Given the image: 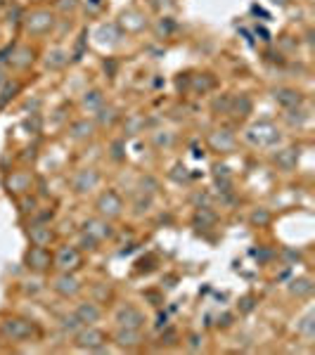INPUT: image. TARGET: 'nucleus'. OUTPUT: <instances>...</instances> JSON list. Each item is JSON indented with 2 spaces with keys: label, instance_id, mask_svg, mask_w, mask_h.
<instances>
[{
  "label": "nucleus",
  "instance_id": "36",
  "mask_svg": "<svg viewBox=\"0 0 315 355\" xmlns=\"http://www.w3.org/2000/svg\"><path fill=\"white\" fill-rule=\"evenodd\" d=\"M311 123V114H308V102L301 107H294V110H282V116H280V125L287 130H303Z\"/></svg>",
  "mask_w": 315,
  "mask_h": 355
},
{
  "label": "nucleus",
  "instance_id": "1",
  "mask_svg": "<svg viewBox=\"0 0 315 355\" xmlns=\"http://www.w3.org/2000/svg\"><path fill=\"white\" fill-rule=\"evenodd\" d=\"M62 17L55 12L53 5H28L22 12L19 31L26 41H43V38H53L60 31Z\"/></svg>",
  "mask_w": 315,
  "mask_h": 355
},
{
  "label": "nucleus",
  "instance_id": "6",
  "mask_svg": "<svg viewBox=\"0 0 315 355\" xmlns=\"http://www.w3.org/2000/svg\"><path fill=\"white\" fill-rule=\"evenodd\" d=\"M67 185H69V192L76 199H90L100 187H105V173H102L100 166L83 164L69 173Z\"/></svg>",
  "mask_w": 315,
  "mask_h": 355
},
{
  "label": "nucleus",
  "instance_id": "27",
  "mask_svg": "<svg viewBox=\"0 0 315 355\" xmlns=\"http://www.w3.org/2000/svg\"><path fill=\"white\" fill-rule=\"evenodd\" d=\"M124 110L119 105H114V102L110 100L107 102L102 110H97L93 114V121L97 125V130L100 133H110V130H117L119 128V123H121V119H124Z\"/></svg>",
  "mask_w": 315,
  "mask_h": 355
},
{
  "label": "nucleus",
  "instance_id": "47",
  "mask_svg": "<svg viewBox=\"0 0 315 355\" xmlns=\"http://www.w3.org/2000/svg\"><path fill=\"white\" fill-rule=\"evenodd\" d=\"M256 308H259V296H256V294L239 296V301H237V313L239 315H251Z\"/></svg>",
  "mask_w": 315,
  "mask_h": 355
},
{
  "label": "nucleus",
  "instance_id": "8",
  "mask_svg": "<svg viewBox=\"0 0 315 355\" xmlns=\"http://www.w3.org/2000/svg\"><path fill=\"white\" fill-rule=\"evenodd\" d=\"M0 185H3L5 194L17 202V199L24 197V194H31L38 190V173L28 164L12 166V168H8L3 173V178H0Z\"/></svg>",
  "mask_w": 315,
  "mask_h": 355
},
{
  "label": "nucleus",
  "instance_id": "43",
  "mask_svg": "<svg viewBox=\"0 0 315 355\" xmlns=\"http://www.w3.org/2000/svg\"><path fill=\"white\" fill-rule=\"evenodd\" d=\"M57 327L62 329V334L71 336L74 331H76L78 327H81V322H78L76 315H74L71 311H67L65 315H60V320H57Z\"/></svg>",
  "mask_w": 315,
  "mask_h": 355
},
{
  "label": "nucleus",
  "instance_id": "15",
  "mask_svg": "<svg viewBox=\"0 0 315 355\" xmlns=\"http://www.w3.org/2000/svg\"><path fill=\"white\" fill-rule=\"evenodd\" d=\"M22 268L33 277H48L53 272V246L26 244L22 254Z\"/></svg>",
  "mask_w": 315,
  "mask_h": 355
},
{
  "label": "nucleus",
  "instance_id": "21",
  "mask_svg": "<svg viewBox=\"0 0 315 355\" xmlns=\"http://www.w3.org/2000/svg\"><path fill=\"white\" fill-rule=\"evenodd\" d=\"M71 313L76 315V320L81 324H102L107 318V308L102 303L93 301L90 296H85V299L81 296V299L74 301Z\"/></svg>",
  "mask_w": 315,
  "mask_h": 355
},
{
  "label": "nucleus",
  "instance_id": "39",
  "mask_svg": "<svg viewBox=\"0 0 315 355\" xmlns=\"http://www.w3.org/2000/svg\"><path fill=\"white\" fill-rule=\"evenodd\" d=\"M133 190H140L145 194H152V197H159V194H162V178L154 175V173H140L135 180Z\"/></svg>",
  "mask_w": 315,
  "mask_h": 355
},
{
  "label": "nucleus",
  "instance_id": "42",
  "mask_svg": "<svg viewBox=\"0 0 315 355\" xmlns=\"http://www.w3.org/2000/svg\"><path fill=\"white\" fill-rule=\"evenodd\" d=\"M180 343H182V348H185V351L202 353L204 346H206V334H204V331H187V334L180 339Z\"/></svg>",
  "mask_w": 315,
  "mask_h": 355
},
{
  "label": "nucleus",
  "instance_id": "26",
  "mask_svg": "<svg viewBox=\"0 0 315 355\" xmlns=\"http://www.w3.org/2000/svg\"><path fill=\"white\" fill-rule=\"evenodd\" d=\"M147 142H150V147L157 154H164V152H173L178 147L180 135L173 128H164L162 125V128L147 130Z\"/></svg>",
  "mask_w": 315,
  "mask_h": 355
},
{
  "label": "nucleus",
  "instance_id": "48",
  "mask_svg": "<svg viewBox=\"0 0 315 355\" xmlns=\"http://www.w3.org/2000/svg\"><path fill=\"white\" fill-rule=\"evenodd\" d=\"M232 324H235V313H230V311H225L216 318V329H230Z\"/></svg>",
  "mask_w": 315,
  "mask_h": 355
},
{
  "label": "nucleus",
  "instance_id": "45",
  "mask_svg": "<svg viewBox=\"0 0 315 355\" xmlns=\"http://www.w3.org/2000/svg\"><path fill=\"white\" fill-rule=\"evenodd\" d=\"M110 150L112 152H107V157H110L114 164H124L126 162V140H124V137H117V140H112L110 142Z\"/></svg>",
  "mask_w": 315,
  "mask_h": 355
},
{
  "label": "nucleus",
  "instance_id": "52",
  "mask_svg": "<svg viewBox=\"0 0 315 355\" xmlns=\"http://www.w3.org/2000/svg\"><path fill=\"white\" fill-rule=\"evenodd\" d=\"M301 3H303V5H313L315 0H301Z\"/></svg>",
  "mask_w": 315,
  "mask_h": 355
},
{
  "label": "nucleus",
  "instance_id": "32",
  "mask_svg": "<svg viewBox=\"0 0 315 355\" xmlns=\"http://www.w3.org/2000/svg\"><path fill=\"white\" fill-rule=\"evenodd\" d=\"M85 291H88L90 299L102 303L105 308H112L114 301H117V289H114L110 279H93V282L85 284Z\"/></svg>",
  "mask_w": 315,
  "mask_h": 355
},
{
  "label": "nucleus",
  "instance_id": "34",
  "mask_svg": "<svg viewBox=\"0 0 315 355\" xmlns=\"http://www.w3.org/2000/svg\"><path fill=\"white\" fill-rule=\"evenodd\" d=\"M211 178H214V187L219 194L235 190V173L223 159H216V162L211 164Z\"/></svg>",
  "mask_w": 315,
  "mask_h": 355
},
{
  "label": "nucleus",
  "instance_id": "29",
  "mask_svg": "<svg viewBox=\"0 0 315 355\" xmlns=\"http://www.w3.org/2000/svg\"><path fill=\"white\" fill-rule=\"evenodd\" d=\"M284 291H287V296L294 301H311L315 294V282L311 275H296V277H291L289 282L284 284Z\"/></svg>",
  "mask_w": 315,
  "mask_h": 355
},
{
  "label": "nucleus",
  "instance_id": "20",
  "mask_svg": "<svg viewBox=\"0 0 315 355\" xmlns=\"http://www.w3.org/2000/svg\"><path fill=\"white\" fill-rule=\"evenodd\" d=\"M24 237H26V244H36V246H55L60 242L57 227L53 223H43V220L24 223Z\"/></svg>",
  "mask_w": 315,
  "mask_h": 355
},
{
  "label": "nucleus",
  "instance_id": "22",
  "mask_svg": "<svg viewBox=\"0 0 315 355\" xmlns=\"http://www.w3.org/2000/svg\"><path fill=\"white\" fill-rule=\"evenodd\" d=\"M271 100L280 107V112H282V110H294V107L306 105L308 97L301 88H296V85L282 83V85H275V88H271Z\"/></svg>",
  "mask_w": 315,
  "mask_h": 355
},
{
  "label": "nucleus",
  "instance_id": "13",
  "mask_svg": "<svg viewBox=\"0 0 315 355\" xmlns=\"http://www.w3.org/2000/svg\"><path fill=\"white\" fill-rule=\"evenodd\" d=\"M112 322H114V327L147 329V324H150V315H147L145 308L135 301H114Z\"/></svg>",
  "mask_w": 315,
  "mask_h": 355
},
{
  "label": "nucleus",
  "instance_id": "4",
  "mask_svg": "<svg viewBox=\"0 0 315 355\" xmlns=\"http://www.w3.org/2000/svg\"><path fill=\"white\" fill-rule=\"evenodd\" d=\"M38 60H41V50L33 45V41H12L0 50V64L12 76H24L38 64Z\"/></svg>",
  "mask_w": 315,
  "mask_h": 355
},
{
  "label": "nucleus",
  "instance_id": "31",
  "mask_svg": "<svg viewBox=\"0 0 315 355\" xmlns=\"http://www.w3.org/2000/svg\"><path fill=\"white\" fill-rule=\"evenodd\" d=\"M93 38H95L97 45L110 48V50L126 41V36L121 33V28L117 26V21H102V24L93 31Z\"/></svg>",
  "mask_w": 315,
  "mask_h": 355
},
{
  "label": "nucleus",
  "instance_id": "11",
  "mask_svg": "<svg viewBox=\"0 0 315 355\" xmlns=\"http://www.w3.org/2000/svg\"><path fill=\"white\" fill-rule=\"evenodd\" d=\"M76 232L85 234V237H88L95 246H100V249H105L107 244H114V242H117V237H119L117 223L102 218V216H97V214L85 216V218L78 223Z\"/></svg>",
  "mask_w": 315,
  "mask_h": 355
},
{
  "label": "nucleus",
  "instance_id": "16",
  "mask_svg": "<svg viewBox=\"0 0 315 355\" xmlns=\"http://www.w3.org/2000/svg\"><path fill=\"white\" fill-rule=\"evenodd\" d=\"M62 130H65L67 140L76 147L93 145V142L97 140V135H100L93 116H85V114H81V116H71V121H69Z\"/></svg>",
  "mask_w": 315,
  "mask_h": 355
},
{
  "label": "nucleus",
  "instance_id": "5",
  "mask_svg": "<svg viewBox=\"0 0 315 355\" xmlns=\"http://www.w3.org/2000/svg\"><path fill=\"white\" fill-rule=\"evenodd\" d=\"M239 145H242V142H239L237 125H232L228 121L211 125L204 133V150L214 154L216 159L232 157L235 152H239Z\"/></svg>",
  "mask_w": 315,
  "mask_h": 355
},
{
  "label": "nucleus",
  "instance_id": "49",
  "mask_svg": "<svg viewBox=\"0 0 315 355\" xmlns=\"http://www.w3.org/2000/svg\"><path fill=\"white\" fill-rule=\"evenodd\" d=\"M268 3H271L273 8H280V10H287V8H291V0H268Z\"/></svg>",
  "mask_w": 315,
  "mask_h": 355
},
{
  "label": "nucleus",
  "instance_id": "41",
  "mask_svg": "<svg viewBox=\"0 0 315 355\" xmlns=\"http://www.w3.org/2000/svg\"><path fill=\"white\" fill-rule=\"evenodd\" d=\"M296 336H299V341L303 343H313L315 339V313L313 311H308L299 320V324H296Z\"/></svg>",
  "mask_w": 315,
  "mask_h": 355
},
{
  "label": "nucleus",
  "instance_id": "50",
  "mask_svg": "<svg viewBox=\"0 0 315 355\" xmlns=\"http://www.w3.org/2000/svg\"><path fill=\"white\" fill-rule=\"evenodd\" d=\"M8 78H10L8 69H5L3 64H0V88H3V85H5V81H8Z\"/></svg>",
  "mask_w": 315,
  "mask_h": 355
},
{
  "label": "nucleus",
  "instance_id": "35",
  "mask_svg": "<svg viewBox=\"0 0 315 355\" xmlns=\"http://www.w3.org/2000/svg\"><path fill=\"white\" fill-rule=\"evenodd\" d=\"M150 31L154 33V38H157V41H162V43H164V41H171V38L178 36L180 21L176 19L173 15H159L157 19H152Z\"/></svg>",
  "mask_w": 315,
  "mask_h": 355
},
{
  "label": "nucleus",
  "instance_id": "23",
  "mask_svg": "<svg viewBox=\"0 0 315 355\" xmlns=\"http://www.w3.org/2000/svg\"><path fill=\"white\" fill-rule=\"evenodd\" d=\"M221 223L219 211L214 209V204H202V206H194L192 216H190V227H194V232L206 234L211 230H216Z\"/></svg>",
  "mask_w": 315,
  "mask_h": 355
},
{
  "label": "nucleus",
  "instance_id": "30",
  "mask_svg": "<svg viewBox=\"0 0 315 355\" xmlns=\"http://www.w3.org/2000/svg\"><path fill=\"white\" fill-rule=\"evenodd\" d=\"M119 130H121V137L124 140H130V137H137L142 133L150 130V119L140 112H133V114H124L121 123H119Z\"/></svg>",
  "mask_w": 315,
  "mask_h": 355
},
{
  "label": "nucleus",
  "instance_id": "38",
  "mask_svg": "<svg viewBox=\"0 0 315 355\" xmlns=\"http://www.w3.org/2000/svg\"><path fill=\"white\" fill-rule=\"evenodd\" d=\"M230 100H232V93H219V90H216L209 100V112L223 121V119H228V112H230Z\"/></svg>",
  "mask_w": 315,
  "mask_h": 355
},
{
  "label": "nucleus",
  "instance_id": "10",
  "mask_svg": "<svg viewBox=\"0 0 315 355\" xmlns=\"http://www.w3.org/2000/svg\"><path fill=\"white\" fill-rule=\"evenodd\" d=\"M60 301L74 303L76 299H81L85 291V279L81 277V272H60L53 270L48 275V284H45Z\"/></svg>",
  "mask_w": 315,
  "mask_h": 355
},
{
  "label": "nucleus",
  "instance_id": "19",
  "mask_svg": "<svg viewBox=\"0 0 315 355\" xmlns=\"http://www.w3.org/2000/svg\"><path fill=\"white\" fill-rule=\"evenodd\" d=\"M219 88H221L219 76H216L214 71H209V69H202V71H190V73H187L185 95L206 97V95H214Z\"/></svg>",
  "mask_w": 315,
  "mask_h": 355
},
{
  "label": "nucleus",
  "instance_id": "18",
  "mask_svg": "<svg viewBox=\"0 0 315 355\" xmlns=\"http://www.w3.org/2000/svg\"><path fill=\"white\" fill-rule=\"evenodd\" d=\"M112 346L117 351L124 353H140L142 348H147V329H135V327H114L110 331Z\"/></svg>",
  "mask_w": 315,
  "mask_h": 355
},
{
  "label": "nucleus",
  "instance_id": "2",
  "mask_svg": "<svg viewBox=\"0 0 315 355\" xmlns=\"http://www.w3.org/2000/svg\"><path fill=\"white\" fill-rule=\"evenodd\" d=\"M287 140L284 128L273 119H254L242 125V133H239V142H244L247 147L256 152H271L275 147H280Z\"/></svg>",
  "mask_w": 315,
  "mask_h": 355
},
{
  "label": "nucleus",
  "instance_id": "28",
  "mask_svg": "<svg viewBox=\"0 0 315 355\" xmlns=\"http://www.w3.org/2000/svg\"><path fill=\"white\" fill-rule=\"evenodd\" d=\"M110 102V97H107V90L100 88V85H90V88H85L81 97H78V110H81V114H85V116H93V114L97 110H102V107Z\"/></svg>",
  "mask_w": 315,
  "mask_h": 355
},
{
  "label": "nucleus",
  "instance_id": "44",
  "mask_svg": "<svg viewBox=\"0 0 315 355\" xmlns=\"http://www.w3.org/2000/svg\"><path fill=\"white\" fill-rule=\"evenodd\" d=\"M147 10L152 15H171L176 10V0H145Z\"/></svg>",
  "mask_w": 315,
  "mask_h": 355
},
{
  "label": "nucleus",
  "instance_id": "51",
  "mask_svg": "<svg viewBox=\"0 0 315 355\" xmlns=\"http://www.w3.org/2000/svg\"><path fill=\"white\" fill-rule=\"evenodd\" d=\"M28 5H48L50 0H26Z\"/></svg>",
  "mask_w": 315,
  "mask_h": 355
},
{
  "label": "nucleus",
  "instance_id": "25",
  "mask_svg": "<svg viewBox=\"0 0 315 355\" xmlns=\"http://www.w3.org/2000/svg\"><path fill=\"white\" fill-rule=\"evenodd\" d=\"M154 206H157V197L145 194L140 190H133L130 192V197L126 199V214L133 216V218H137V220H142V218H147V216L154 214Z\"/></svg>",
  "mask_w": 315,
  "mask_h": 355
},
{
  "label": "nucleus",
  "instance_id": "37",
  "mask_svg": "<svg viewBox=\"0 0 315 355\" xmlns=\"http://www.w3.org/2000/svg\"><path fill=\"white\" fill-rule=\"evenodd\" d=\"M275 220V211L266 204H256L249 209L247 214V225L251 230H268Z\"/></svg>",
  "mask_w": 315,
  "mask_h": 355
},
{
  "label": "nucleus",
  "instance_id": "40",
  "mask_svg": "<svg viewBox=\"0 0 315 355\" xmlns=\"http://www.w3.org/2000/svg\"><path fill=\"white\" fill-rule=\"evenodd\" d=\"M41 194L38 192H31V194H24V197L17 199V209H19V218L26 220L31 218L33 214L38 211V206H41Z\"/></svg>",
  "mask_w": 315,
  "mask_h": 355
},
{
  "label": "nucleus",
  "instance_id": "3",
  "mask_svg": "<svg viewBox=\"0 0 315 355\" xmlns=\"http://www.w3.org/2000/svg\"><path fill=\"white\" fill-rule=\"evenodd\" d=\"M0 339L10 346H28L43 339V327L33 318L22 313H3L0 315Z\"/></svg>",
  "mask_w": 315,
  "mask_h": 355
},
{
  "label": "nucleus",
  "instance_id": "14",
  "mask_svg": "<svg viewBox=\"0 0 315 355\" xmlns=\"http://www.w3.org/2000/svg\"><path fill=\"white\" fill-rule=\"evenodd\" d=\"M114 21H117V26L121 28V33L126 38L142 36V33H147L152 26L150 12H147L145 8H137V5H128V8H124Z\"/></svg>",
  "mask_w": 315,
  "mask_h": 355
},
{
  "label": "nucleus",
  "instance_id": "46",
  "mask_svg": "<svg viewBox=\"0 0 315 355\" xmlns=\"http://www.w3.org/2000/svg\"><path fill=\"white\" fill-rule=\"evenodd\" d=\"M182 336L178 334V329L176 327H166L162 334H159V348H173L178 346Z\"/></svg>",
  "mask_w": 315,
  "mask_h": 355
},
{
  "label": "nucleus",
  "instance_id": "24",
  "mask_svg": "<svg viewBox=\"0 0 315 355\" xmlns=\"http://www.w3.org/2000/svg\"><path fill=\"white\" fill-rule=\"evenodd\" d=\"M254 114V97L249 93H232L230 112H228V121L232 125H244Z\"/></svg>",
  "mask_w": 315,
  "mask_h": 355
},
{
  "label": "nucleus",
  "instance_id": "7",
  "mask_svg": "<svg viewBox=\"0 0 315 355\" xmlns=\"http://www.w3.org/2000/svg\"><path fill=\"white\" fill-rule=\"evenodd\" d=\"M90 209H93V214L119 225V223L126 218V197L119 187L105 185L90 197Z\"/></svg>",
  "mask_w": 315,
  "mask_h": 355
},
{
  "label": "nucleus",
  "instance_id": "9",
  "mask_svg": "<svg viewBox=\"0 0 315 355\" xmlns=\"http://www.w3.org/2000/svg\"><path fill=\"white\" fill-rule=\"evenodd\" d=\"M69 346L81 353H107L112 348V339L102 324H81L69 336Z\"/></svg>",
  "mask_w": 315,
  "mask_h": 355
},
{
  "label": "nucleus",
  "instance_id": "33",
  "mask_svg": "<svg viewBox=\"0 0 315 355\" xmlns=\"http://www.w3.org/2000/svg\"><path fill=\"white\" fill-rule=\"evenodd\" d=\"M38 62H41L48 71H65V69L71 64V53H69L65 45H53L50 50H45Z\"/></svg>",
  "mask_w": 315,
  "mask_h": 355
},
{
  "label": "nucleus",
  "instance_id": "17",
  "mask_svg": "<svg viewBox=\"0 0 315 355\" xmlns=\"http://www.w3.org/2000/svg\"><path fill=\"white\" fill-rule=\"evenodd\" d=\"M268 162L278 173L282 175H294L299 171V164H301V147L299 145H289L287 140L282 142L280 147L268 152Z\"/></svg>",
  "mask_w": 315,
  "mask_h": 355
},
{
  "label": "nucleus",
  "instance_id": "12",
  "mask_svg": "<svg viewBox=\"0 0 315 355\" xmlns=\"http://www.w3.org/2000/svg\"><path fill=\"white\" fill-rule=\"evenodd\" d=\"M88 263V254H83L76 242H57L53 246V270L60 272H81Z\"/></svg>",
  "mask_w": 315,
  "mask_h": 355
}]
</instances>
